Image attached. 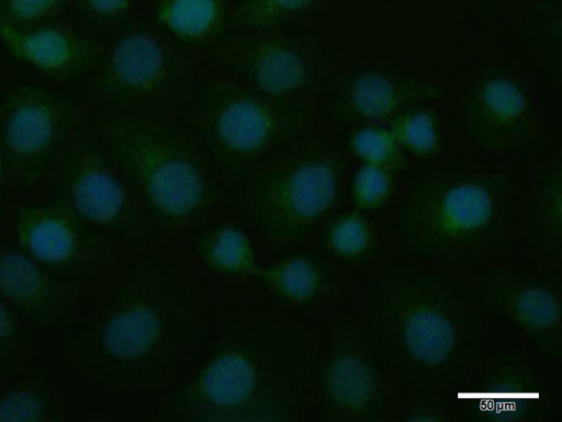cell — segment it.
<instances>
[{"label":"cell","instance_id":"6da1fadb","mask_svg":"<svg viewBox=\"0 0 562 422\" xmlns=\"http://www.w3.org/2000/svg\"><path fill=\"white\" fill-rule=\"evenodd\" d=\"M373 332L389 373L422 388L462 380L474 365L475 308L443 272L393 270L372 292Z\"/></svg>","mask_w":562,"mask_h":422},{"label":"cell","instance_id":"7a4b0ae2","mask_svg":"<svg viewBox=\"0 0 562 422\" xmlns=\"http://www.w3.org/2000/svg\"><path fill=\"white\" fill-rule=\"evenodd\" d=\"M517 187L492 169L441 167L411 180L395 223L401 244L414 255L469 263L502 252L514 238Z\"/></svg>","mask_w":562,"mask_h":422},{"label":"cell","instance_id":"3957f363","mask_svg":"<svg viewBox=\"0 0 562 422\" xmlns=\"http://www.w3.org/2000/svg\"><path fill=\"white\" fill-rule=\"evenodd\" d=\"M81 110L66 88L1 70L0 142L9 194L47 186Z\"/></svg>","mask_w":562,"mask_h":422},{"label":"cell","instance_id":"277c9868","mask_svg":"<svg viewBox=\"0 0 562 422\" xmlns=\"http://www.w3.org/2000/svg\"><path fill=\"white\" fill-rule=\"evenodd\" d=\"M119 170L95 114L82 105L47 183L53 199L91 229L112 227L126 207Z\"/></svg>","mask_w":562,"mask_h":422},{"label":"cell","instance_id":"5b68a950","mask_svg":"<svg viewBox=\"0 0 562 422\" xmlns=\"http://www.w3.org/2000/svg\"><path fill=\"white\" fill-rule=\"evenodd\" d=\"M469 138L498 152H524L541 142L543 123L526 78L492 66L472 79L462 96Z\"/></svg>","mask_w":562,"mask_h":422},{"label":"cell","instance_id":"8992f818","mask_svg":"<svg viewBox=\"0 0 562 422\" xmlns=\"http://www.w3.org/2000/svg\"><path fill=\"white\" fill-rule=\"evenodd\" d=\"M91 110V109H90ZM121 169L133 171L154 206L166 215L194 210L204 193L201 170L184 151L139 136L114 114L91 110Z\"/></svg>","mask_w":562,"mask_h":422},{"label":"cell","instance_id":"52a82bcc","mask_svg":"<svg viewBox=\"0 0 562 422\" xmlns=\"http://www.w3.org/2000/svg\"><path fill=\"white\" fill-rule=\"evenodd\" d=\"M387 373L361 327L345 323L322 370L323 396L334 419L392 421L397 395Z\"/></svg>","mask_w":562,"mask_h":422},{"label":"cell","instance_id":"ba28073f","mask_svg":"<svg viewBox=\"0 0 562 422\" xmlns=\"http://www.w3.org/2000/svg\"><path fill=\"white\" fill-rule=\"evenodd\" d=\"M98 49L99 38L83 32L70 18L23 26L0 25L2 71L72 92L87 78Z\"/></svg>","mask_w":562,"mask_h":422},{"label":"cell","instance_id":"9c48e42d","mask_svg":"<svg viewBox=\"0 0 562 422\" xmlns=\"http://www.w3.org/2000/svg\"><path fill=\"white\" fill-rule=\"evenodd\" d=\"M10 218L19 248L49 272L75 281L99 267V237L54 199L15 204Z\"/></svg>","mask_w":562,"mask_h":422},{"label":"cell","instance_id":"30bf717a","mask_svg":"<svg viewBox=\"0 0 562 422\" xmlns=\"http://www.w3.org/2000/svg\"><path fill=\"white\" fill-rule=\"evenodd\" d=\"M488 307L504 316L539 352L560 361L562 351V295L560 283L497 266L481 278Z\"/></svg>","mask_w":562,"mask_h":422},{"label":"cell","instance_id":"8fae6325","mask_svg":"<svg viewBox=\"0 0 562 422\" xmlns=\"http://www.w3.org/2000/svg\"><path fill=\"white\" fill-rule=\"evenodd\" d=\"M547 386L531 362L506 357L487 364L481 377L458 397L474 400L464 403V409L476 421H540L550 410Z\"/></svg>","mask_w":562,"mask_h":422},{"label":"cell","instance_id":"7c38bea8","mask_svg":"<svg viewBox=\"0 0 562 422\" xmlns=\"http://www.w3.org/2000/svg\"><path fill=\"white\" fill-rule=\"evenodd\" d=\"M429 81L385 69L356 70L340 79L333 96L336 116L349 124L385 123L405 110L440 98Z\"/></svg>","mask_w":562,"mask_h":422},{"label":"cell","instance_id":"4fadbf2b","mask_svg":"<svg viewBox=\"0 0 562 422\" xmlns=\"http://www.w3.org/2000/svg\"><path fill=\"white\" fill-rule=\"evenodd\" d=\"M0 297L40 327L64 321L77 300V287L37 263L20 248L0 243Z\"/></svg>","mask_w":562,"mask_h":422},{"label":"cell","instance_id":"5bb4252c","mask_svg":"<svg viewBox=\"0 0 562 422\" xmlns=\"http://www.w3.org/2000/svg\"><path fill=\"white\" fill-rule=\"evenodd\" d=\"M341 158L327 149L304 156L282 183L279 201L290 218L301 226L316 224L328 215L344 189Z\"/></svg>","mask_w":562,"mask_h":422},{"label":"cell","instance_id":"9a60e30c","mask_svg":"<svg viewBox=\"0 0 562 422\" xmlns=\"http://www.w3.org/2000/svg\"><path fill=\"white\" fill-rule=\"evenodd\" d=\"M526 220L533 252L546 267L560 275L562 259V163L560 152L550 162L536 170Z\"/></svg>","mask_w":562,"mask_h":422},{"label":"cell","instance_id":"2e32d148","mask_svg":"<svg viewBox=\"0 0 562 422\" xmlns=\"http://www.w3.org/2000/svg\"><path fill=\"white\" fill-rule=\"evenodd\" d=\"M216 139L229 151L251 153L260 150L273 134L269 110L256 99L233 98L215 112Z\"/></svg>","mask_w":562,"mask_h":422},{"label":"cell","instance_id":"e0dca14e","mask_svg":"<svg viewBox=\"0 0 562 422\" xmlns=\"http://www.w3.org/2000/svg\"><path fill=\"white\" fill-rule=\"evenodd\" d=\"M151 16L162 28L186 41L209 36L228 19L231 0H150Z\"/></svg>","mask_w":562,"mask_h":422},{"label":"cell","instance_id":"ac0fdd59","mask_svg":"<svg viewBox=\"0 0 562 422\" xmlns=\"http://www.w3.org/2000/svg\"><path fill=\"white\" fill-rule=\"evenodd\" d=\"M325 243L338 260L361 265L379 253L381 236L373 216L351 207L336 215L325 230Z\"/></svg>","mask_w":562,"mask_h":422},{"label":"cell","instance_id":"d6986e66","mask_svg":"<svg viewBox=\"0 0 562 422\" xmlns=\"http://www.w3.org/2000/svg\"><path fill=\"white\" fill-rule=\"evenodd\" d=\"M250 78L266 93L282 94L305 84L311 75L307 60L291 47L260 46L248 61Z\"/></svg>","mask_w":562,"mask_h":422},{"label":"cell","instance_id":"ffe728a7","mask_svg":"<svg viewBox=\"0 0 562 422\" xmlns=\"http://www.w3.org/2000/svg\"><path fill=\"white\" fill-rule=\"evenodd\" d=\"M158 334V321L148 309L132 307L112 313L100 330L103 350L120 360L132 358L148 350Z\"/></svg>","mask_w":562,"mask_h":422},{"label":"cell","instance_id":"44dd1931","mask_svg":"<svg viewBox=\"0 0 562 422\" xmlns=\"http://www.w3.org/2000/svg\"><path fill=\"white\" fill-rule=\"evenodd\" d=\"M385 124L409 159L431 158L442 148L437 115L424 105L405 110Z\"/></svg>","mask_w":562,"mask_h":422},{"label":"cell","instance_id":"7402d4cb","mask_svg":"<svg viewBox=\"0 0 562 422\" xmlns=\"http://www.w3.org/2000/svg\"><path fill=\"white\" fill-rule=\"evenodd\" d=\"M349 150L361 163L398 173L408 167L409 158L385 123L356 126L348 140Z\"/></svg>","mask_w":562,"mask_h":422},{"label":"cell","instance_id":"603a6c76","mask_svg":"<svg viewBox=\"0 0 562 422\" xmlns=\"http://www.w3.org/2000/svg\"><path fill=\"white\" fill-rule=\"evenodd\" d=\"M327 0H231L228 20L248 27H269L316 12Z\"/></svg>","mask_w":562,"mask_h":422},{"label":"cell","instance_id":"cb8c5ba5","mask_svg":"<svg viewBox=\"0 0 562 422\" xmlns=\"http://www.w3.org/2000/svg\"><path fill=\"white\" fill-rule=\"evenodd\" d=\"M255 385L250 364L239 355H225L214 362L204 377L206 395L216 403L235 404L244 401Z\"/></svg>","mask_w":562,"mask_h":422},{"label":"cell","instance_id":"d4e9b609","mask_svg":"<svg viewBox=\"0 0 562 422\" xmlns=\"http://www.w3.org/2000/svg\"><path fill=\"white\" fill-rule=\"evenodd\" d=\"M397 174L384 168L361 163L348 183L351 207L371 216L383 210L396 194Z\"/></svg>","mask_w":562,"mask_h":422},{"label":"cell","instance_id":"484cf974","mask_svg":"<svg viewBox=\"0 0 562 422\" xmlns=\"http://www.w3.org/2000/svg\"><path fill=\"white\" fill-rule=\"evenodd\" d=\"M57 410L50 395L35 383H25L0 392V421H49Z\"/></svg>","mask_w":562,"mask_h":422},{"label":"cell","instance_id":"4316f807","mask_svg":"<svg viewBox=\"0 0 562 422\" xmlns=\"http://www.w3.org/2000/svg\"><path fill=\"white\" fill-rule=\"evenodd\" d=\"M139 0H74L70 19L99 38L123 24Z\"/></svg>","mask_w":562,"mask_h":422},{"label":"cell","instance_id":"83f0119b","mask_svg":"<svg viewBox=\"0 0 562 422\" xmlns=\"http://www.w3.org/2000/svg\"><path fill=\"white\" fill-rule=\"evenodd\" d=\"M74 0H0V25L23 26L70 18Z\"/></svg>","mask_w":562,"mask_h":422},{"label":"cell","instance_id":"f1b7e54d","mask_svg":"<svg viewBox=\"0 0 562 422\" xmlns=\"http://www.w3.org/2000/svg\"><path fill=\"white\" fill-rule=\"evenodd\" d=\"M18 316L0 297V376L20 368L29 352V341Z\"/></svg>","mask_w":562,"mask_h":422},{"label":"cell","instance_id":"f546056e","mask_svg":"<svg viewBox=\"0 0 562 422\" xmlns=\"http://www.w3.org/2000/svg\"><path fill=\"white\" fill-rule=\"evenodd\" d=\"M279 283L291 298L306 301L324 290L325 273L313 261L295 259L280 271Z\"/></svg>","mask_w":562,"mask_h":422},{"label":"cell","instance_id":"4dcf8cb0","mask_svg":"<svg viewBox=\"0 0 562 422\" xmlns=\"http://www.w3.org/2000/svg\"><path fill=\"white\" fill-rule=\"evenodd\" d=\"M453 410L443 402L431 397H415L406 401L398 396L393 409L392 421H453Z\"/></svg>","mask_w":562,"mask_h":422},{"label":"cell","instance_id":"1f68e13d","mask_svg":"<svg viewBox=\"0 0 562 422\" xmlns=\"http://www.w3.org/2000/svg\"><path fill=\"white\" fill-rule=\"evenodd\" d=\"M248 247L237 231L224 230L217 238L212 255L214 260L224 267H237L245 263L248 258Z\"/></svg>","mask_w":562,"mask_h":422},{"label":"cell","instance_id":"d6a6232c","mask_svg":"<svg viewBox=\"0 0 562 422\" xmlns=\"http://www.w3.org/2000/svg\"><path fill=\"white\" fill-rule=\"evenodd\" d=\"M9 195L8 192V182H7V169L4 156L0 142V215L4 213L5 209V198Z\"/></svg>","mask_w":562,"mask_h":422},{"label":"cell","instance_id":"836d02e7","mask_svg":"<svg viewBox=\"0 0 562 422\" xmlns=\"http://www.w3.org/2000/svg\"><path fill=\"white\" fill-rule=\"evenodd\" d=\"M463 1H465L468 4L473 5V7L491 9V8L499 7V5H502L506 2H509L512 0H463Z\"/></svg>","mask_w":562,"mask_h":422},{"label":"cell","instance_id":"e575fe53","mask_svg":"<svg viewBox=\"0 0 562 422\" xmlns=\"http://www.w3.org/2000/svg\"><path fill=\"white\" fill-rule=\"evenodd\" d=\"M0 73H1V68H0Z\"/></svg>","mask_w":562,"mask_h":422}]
</instances>
